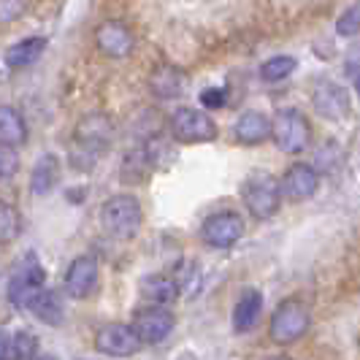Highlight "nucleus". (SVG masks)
<instances>
[{
    "label": "nucleus",
    "mask_w": 360,
    "mask_h": 360,
    "mask_svg": "<svg viewBox=\"0 0 360 360\" xmlns=\"http://www.w3.org/2000/svg\"><path fill=\"white\" fill-rule=\"evenodd\" d=\"M171 136L181 141V144H206V141H214L217 139V125L214 120L193 106H181L171 114Z\"/></svg>",
    "instance_id": "obj_6"
},
{
    "label": "nucleus",
    "mask_w": 360,
    "mask_h": 360,
    "mask_svg": "<svg viewBox=\"0 0 360 360\" xmlns=\"http://www.w3.org/2000/svg\"><path fill=\"white\" fill-rule=\"evenodd\" d=\"M233 136L238 144H263L271 139V120L263 111H244L233 125Z\"/></svg>",
    "instance_id": "obj_15"
},
{
    "label": "nucleus",
    "mask_w": 360,
    "mask_h": 360,
    "mask_svg": "<svg viewBox=\"0 0 360 360\" xmlns=\"http://www.w3.org/2000/svg\"><path fill=\"white\" fill-rule=\"evenodd\" d=\"M141 339L136 333L133 325H122V323H114L106 325L98 330L95 336V347L103 352V355H114V358H127V355H136L141 349Z\"/></svg>",
    "instance_id": "obj_10"
},
{
    "label": "nucleus",
    "mask_w": 360,
    "mask_h": 360,
    "mask_svg": "<svg viewBox=\"0 0 360 360\" xmlns=\"http://www.w3.org/2000/svg\"><path fill=\"white\" fill-rule=\"evenodd\" d=\"M271 139L285 155H301L311 144V125L298 108H282L271 120Z\"/></svg>",
    "instance_id": "obj_5"
},
{
    "label": "nucleus",
    "mask_w": 360,
    "mask_h": 360,
    "mask_svg": "<svg viewBox=\"0 0 360 360\" xmlns=\"http://www.w3.org/2000/svg\"><path fill=\"white\" fill-rule=\"evenodd\" d=\"M27 6H30V0H0V25L17 22L27 11Z\"/></svg>",
    "instance_id": "obj_29"
},
{
    "label": "nucleus",
    "mask_w": 360,
    "mask_h": 360,
    "mask_svg": "<svg viewBox=\"0 0 360 360\" xmlns=\"http://www.w3.org/2000/svg\"><path fill=\"white\" fill-rule=\"evenodd\" d=\"M0 141L8 146H22L27 141V122L22 111L8 103H0Z\"/></svg>",
    "instance_id": "obj_21"
},
{
    "label": "nucleus",
    "mask_w": 360,
    "mask_h": 360,
    "mask_svg": "<svg viewBox=\"0 0 360 360\" xmlns=\"http://www.w3.org/2000/svg\"><path fill=\"white\" fill-rule=\"evenodd\" d=\"M44 279L46 274L41 269L38 257L33 252L25 255L14 266V274H11V282H8V301L17 309H27L30 301L36 298L38 290H44Z\"/></svg>",
    "instance_id": "obj_7"
},
{
    "label": "nucleus",
    "mask_w": 360,
    "mask_h": 360,
    "mask_svg": "<svg viewBox=\"0 0 360 360\" xmlns=\"http://www.w3.org/2000/svg\"><path fill=\"white\" fill-rule=\"evenodd\" d=\"M63 285L71 298H79V301L87 298L98 285V260L92 255H79L65 271Z\"/></svg>",
    "instance_id": "obj_13"
},
{
    "label": "nucleus",
    "mask_w": 360,
    "mask_h": 360,
    "mask_svg": "<svg viewBox=\"0 0 360 360\" xmlns=\"http://www.w3.org/2000/svg\"><path fill=\"white\" fill-rule=\"evenodd\" d=\"M241 198L255 219H271L282 206V181L269 171H255L241 184Z\"/></svg>",
    "instance_id": "obj_3"
},
{
    "label": "nucleus",
    "mask_w": 360,
    "mask_h": 360,
    "mask_svg": "<svg viewBox=\"0 0 360 360\" xmlns=\"http://www.w3.org/2000/svg\"><path fill=\"white\" fill-rule=\"evenodd\" d=\"M225 98H228V92L222 90V87H209V90L200 92V103L206 108H222L225 106Z\"/></svg>",
    "instance_id": "obj_30"
},
{
    "label": "nucleus",
    "mask_w": 360,
    "mask_h": 360,
    "mask_svg": "<svg viewBox=\"0 0 360 360\" xmlns=\"http://www.w3.org/2000/svg\"><path fill=\"white\" fill-rule=\"evenodd\" d=\"M336 33L339 36H358L360 33V6H352L349 11H344L336 22Z\"/></svg>",
    "instance_id": "obj_28"
},
{
    "label": "nucleus",
    "mask_w": 360,
    "mask_h": 360,
    "mask_svg": "<svg viewBox=\"0 0 360 360\" xmlns=\"http://www.w3.org/2000/svg\"><path fill=\"white\" fill-rule=\"evenodd\" d=\"M33 360H57V358H54V355H36Z\"/></svg>",
    "instance_id": "obj_32"
},
{
    "label": "nucleus",
    "mask_w": 360,
    "mask_h": 360,
    "mask_svg": "<svg viewBox=\"0 0 360 360\" xmlns=\"http://www.w3.org/2000/svg\"><path fill=\"white\" fill-rule=\"evenodd\" d=\"M133 328H136L139 339H141L144 344H160L174 333L176 317H174L165 307H149V309L136 311Z\"/></svg>",
    "instance_id": "obj_11"
},
{
    "label": "nucleus",
    "mask_w": 360,
    "mask_h": 360,
    "mask_svg": "<svg viewBox=\"0 0 360 360\" xmlns=\"http://www.w3.org/2000/svg\"><path fill=\"white\" fill-rule=\"evenodd\" d=\"M60 181V160L57 155L46 152L41 155L33 165V174H30V193L33 195H49Z\"/></svg>",
    "instance_id": "obj_18"
},
{
    "label": "nucleus",
    "mask_w": 360,
    "mask_h": 360,
    "mask_svg": "<svg viewBox=\"0 0 360 360\" xmlns=\"http://www.w3.org/2000/svg\"><path fill=\"white\" fill-rule=\"evenodd\" d=\"M95 46H98V52L106 54V57L122 60V57L133 54V49H136V36H133V30L127 27L125 22L106 19L95 30Z\"/></svg>",
    "instance_id": "obj_9"
},
{
    "label": "nucleus",
    "mask_w": 360,
    "mask_h": 360,
    "mask_svg": "<svg viewBox=\"0 0 360 360\" xmlns=\"http://www.w3.org/2000/svg\"><path fill=\"white\" fill-rule=\"evenodd\" d=\"M144 222V209L136 195H111L101 206V225L111 238L130 241L141 231Z\"/></svg>",
    "instance_id": "obj_2"
},
{
    "label": "nucleus",
    "mask_w": 360,
    "mask_h": 360,
    "mask_svg": "<svg viewBox=\"0 0 360 360\" xmlns=\"http://www.w3.org/2000/svg\"><path fill=\"white\" fill-rule=\"evenodd\" d=\"M295 65H298V63H295V57L276 54V57H271V60H266V63L260 65V79H263V82H269V84L285 82L288 76H292Z\"/></svg>",
    "instance_id": "obj_23"
},
{
    "label": "nucleus",
    "mask_w": 360,
    "mask_h": 360,
    "mask_svg": "<svg viewBox=\"0 0 360 360\" xmlns=\"http://www.w3.org/2000/svg\"><path fill=\"white\" fill-rule=\"evenodd\" d=\"M176 285H179V292H187V295L193 298L200 288L198 266H195V263H181V276L176 279Z\"/></svg>",
    "instance_id": "obj_26"
},
{
    "label": "nucleus",
    "mask_w": 360,
    "mask_h": 360,
    "mask_svg": "<svg viewBox=\"0 0 360 360\" xmlns=\"http://www.w3.org/2000/svg\"><path fill=\"white\" fill-rule=\"evenodd\" d=\"M30 311L36 314L41 323H46V325H63V301H60V295L54 292V290H38L36 292V298L30 301Z\"/></svg>",
    "instance_id": "obj_22"
},
{
    "label": "nucleus",
    "mask_w": 360,
    "mask_h": 360,
    "mask_svg": "<svg viewBox=\"0 0 360 360\" xmlns=\"http://www.w3.org/2000/svg\"><path fill=\"white\" fill-rule=\"evenodd\" d=\"M17 171H19L17 146H8L0 141V179H11Z\"/></svg>",
    "instance_id": "obj_27"
},
{
    "label": "nucleus",
    "mask_w": 360,
    "mask_h": 360,
    "mask_svg": "<svg viewBox=\"0 0 360 360\" xmlns=\"http://www.w3.org/2000/svg\"><path fill=\"white\" fill-rule=\"evenodd\" d=\"M244 236V219L236 212H217L206 217V222L200 225V238L214 247V250H228Z\"/></svg>",
    "instance_id": "obj_8"
},
{
    "label": "nucleus",
    "mask_w": 360,
    "mask_h": 360,
    "mask_svg": "<svg viewBox=\"0 0 360 360\" xmlns=\"http://www.w3.org/2000/svg\"><path fill=\"white\" fill-rule=\"evenodd\" d=\"M311 328V309L298 301V298H288L279 307L274 309L269 325L271 342L276 344H292L298 339H304Z\"/></svg>",
    "instance_id": "obj_4"
},
{
    "label": "nucleus",
    "mask_w": 360,
    "mask_h": 360,
    "mask_svg": "<svg viewBox=\"0 0 360 360\" xmlns=\"http://www.w3.org/2000/svg\"><path fill=\"white\" fill-rule=\"evenodd\" d=\"M260 314H263V295L257 290H244L233 307V330L250 333L260 320Z\"/></svg>",
    "instance_id": "obj_16"
},
{
    "label": "nucleus",
    "mask_w": 360,
    "mask_h": 360,
    "mask_svg": "<svg viewBox=\"0 0 360 360\" xmlns=\"http://www.w3.org/2000/svg\"><path fill=\"white\" fill-rule=\"evenodd\" d=\"M11 339H14V336H8V333L0 328V360L11 358Z\"/></svg>",
    "instance_id": "obj_31"
},
{
    "label": "nucleus",
    "mask_w": 360,
    "mask_h": 360,
    "mask_svg": "<svg viewBox=\"0 0 360 360\" xmlns=\"http://www.w3.org/2000/svg\"><path fill=\"white\" fill-rule=\"evenodd\" d=\"M22 233V217L14 206L8 203H0V244L6 241H14Z\"/></svg>",
    "instance_id": "obj_24"
},
{
    "label": "nucleus",
    "mask_w": 360,
    "mask_h": 360,
    "mask_svg": "<svg viewBox=\"0 0 360 360\" xmlns=\"http://www.w3.org/2000/svg\"><path fill=\"white\" fill-rule=\"evenodd\" d=\"M33 349H36V336L30 330H19L11 339V360H27L33 358Z\"/></svg>",
    "instance_id": "obj_25"
},
{
    "label": "nucleus",
    "mask_w": 360,
    "mask_h": 360,
    "mask_svg": "<svg viewBox=\"0 0 360 360\" xmlns=\"http://www.w3.org/2000/svg\"><path fill=\"white\" fill-rule=\"evenodd\" d=\"M279 181H282V195L290 200H307L320 190V174L309 162H292Z\"/></svg>",
    "instance_id": "obj_12"
},
{
    "label": "nucleus",
    "mask_w": 360,
    "mask_h": 360,
    "mask_svg": "<svg viewBox=\"0 0 360 360\" xmlns=\"http://www.w3.org/2000/svg\"><path fill=\"white\" fill-rule=\"evenodd\" d=\"M149 87L152 92L162 98V101H171V98H179L184 87H187V76L179 71V68H174V65H162L158 71L152 73V79H149Z\"/></svg>",
    "instance_id": "obj_20"
},
{
    "label": "nucleus",
    "mask_w": 360,
    "mask_h": 360,
    "mask_svg": "<svg viewBox=\"0 0 360 360\" xmlns=\"http://www.w3.org/2000/svg\"><path fill=\"white\" fill-rule=\"evenodd\" d=\"M46 44H49V41H46L44 36L22 38V41H17L14 46H8V49H6V54H3V63H6L8 68H14V71H19V68H27V65H33L38 57L44 54Z\"/></svg>",
    "instance_id": "obj_17"
},
{
    "label": "nucleus",
    "mask_w": 360,
    "mask_h": 360,
    "mask_svg": "<svg viewBox=\"0 0 360 360\" xmlns=\"http://www.w3.org/2000/svg\"><path fill=\"white\" fill-rule=\"evenodd\" d=\"M141 295L146 301H152L155 307H168L179 298V285H176V279H171L165 274H149L141 279Z\"/></svg>",
    "instance_id": "obj_19"
},
{
    "label": "nucleus",
    "mask_w": 360,
    "mask_h": 360,
    "mask_svg": "<svg viewBox=\"0 0 360 360\" xmlns=\"http://www.w3.org/2000/svg\"><path fill=\"white\" fill-rule=\"evenodd\" d=\"M114 139V122L106 114H84L73 130L71 162L79 171H92Z\"/></svg>",
    "instance_id": "obj_1"
},
{
    "label": "nucleus",
    "mask_w": 360,
    "mask_h": 360,
    "mask_svg": "<svg viewBox=\"0 0 360 360\" xmlns=\"http://www.w3.org/2000/svg\"><path fill=\"white\" fill-rule=\"evenodd\" d=\"M311 103L325 120H342L344 114L349 111V92L344 90L342 84L323 79L311 90Z\"/></svg>",
    "instance_id": "obj_14"
},
{
    "label": "nucleus",
    "mask_w": 360,
    "mask_h": 360,
    "mask_svg": "<svg viewBox=\"0 0 360 360\" xmlns=\"http://www.w3.org/2000/svg\"><path fill=\"white\" fill-rule=\"evenodd\" d=\"M269 360H290V358H269Z\"/></svg>",
    "instance_id": "obj_33"
}]
</instances>
